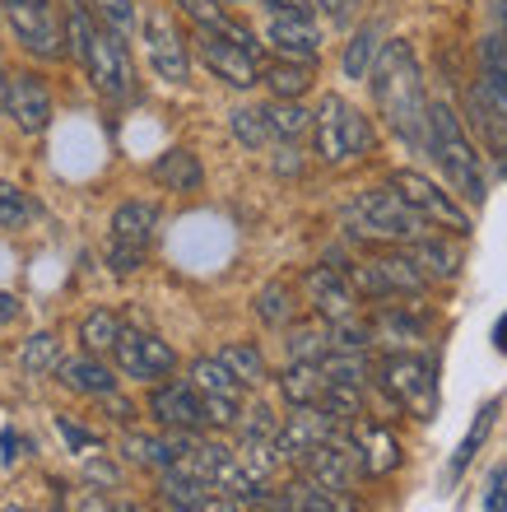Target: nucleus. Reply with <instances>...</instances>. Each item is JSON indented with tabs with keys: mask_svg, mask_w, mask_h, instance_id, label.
I'll return each instance as SVG.
<instances>
[{
	"mask_svg": "<svg viewBox=\"0 0 507 512\" xmlns=\"http://www.w3.org/2000/svg\"><path fill=\"white\" fill-rule=\"evenodd\" d=\"M368 84H373L382 122L401 135L405 145L424 149L428 98H424V70H419V61H414L410 42H382L373 70H368Z\"/></svg>",
	"mask_w": 507,
	"mask_h": 512,
	"instance_id": "nucleus-1",
	"label": "nucleus"
},
{
	"mask_svg": "<svg viewBox=\"0 0 507 512\" xmlns=\"http://www.w3.org/2000/svg\"><path fill=\"white\" fill-rule=\"evenodd\" d=\"M424 149L433 154L447 182L456 187V196H466L470 205H484L489 196V177H484V159L475 154L470 145L466 126L456 117L447 103H428V117H424Z\"/></svg>",
	"mask_w": 507,
	"mask_h": 512,
	"instance_id": "nucleus-2",
	"label": "nucleus"
},
{
	"mask_svg": "<svg viewBox=\"0 0 507 512\" xmlns=\"http://www.w3.org/2000/svg\"><path fill=\"white\" fill-rule=\"evenodd\" d=\"M340 219H345L349 238H363V243H396V247H405V243H419V238L433 233V224H428L424 215H414L410 205H405L391 187L359 191V196L340 210Z\"/></svg>",
	"mask_w": 507,
	"mask_h": 512,
	"instance_id": "nucleus-3",
	"label": "nucleus"
},
{
	"mask_svg": "<svg viewBox=\"0 0 507 512\" xmlns=\"http://www.w3.org/2000/svg\"><path fill=\"white\" fill-rule=\"evenodd\" d=\"M312 140H317V159L326 168H345V163L368 159L377 145L373 122L340 94H326L317 103V112H312Z\"/></svg>",
	"mask_w": 507,
	"mask_h": 512,
	"instance_id": "nucleus-4",
	"label": "nucleus"
},
{
	"mask_svg": "<svg viewBox=\"0 0 507 512\" xmlns=\"http://www.w3.org/2000/svg\"><path fill=\"white\" fill-rule=\"evenodd\" d=\"M159 229V205L154 201H121L107 224V270L112 275H135L145 266L149 243Z\"/></svg>",
	"mask_w": 507,
	"mask_h": 512,
	"instance_id": "nucleus-5",
	"label": "nucleus"
},
{
	"mask_svg": "<svg viewBox=\"0 0 507 512\" xmlns=\"http://www.w3.org/2000/svg\"><path fill=\"white\" fill-rule=\"evenodd\" d=\"M377 382L391 405H405L414 419H438V387H433V364L414 350H396L377 364Z\"/></svg>",
	"mask_w": 507,
	"mask_h": 512,
	"instance_id": "nucleus-6",
	"label": "nucleus"
},
{
	"mask_svg": "<svg viewBox=\"0 0 507 512\" xmlns=\"http://www.w3.org/2000/svg\"><path fill=\"white\" fill-rule=\"evenodd\" d=\"M84 75H89V84H94L103 98H112V103H126V98H135V61H131V47H126V38H117L112 28L94 24V33H89V47H84L80 56Z\"/></svg>",
	"mask_w": 507,
	"mask_h": 512,
	"instance_id": "nucleus-7",
	"label": "nucleus"
},
{
	"mask_svg": "<svg viewBox=\"0 0 507 512\" xmlns=\"http://www.w3.org/2000/svg\"><path fill=\"white\" fill-rule=\"evenodd\" d=\"M0 14L10 24L14 42L38 61H61L66 56V33H61V10L52 0H0Z\"/></svg>",
	"mask_w": 507,
	"mask_h": 512,
	"instance_id": "nucleus-8",
	"label": "nucleus"
},
{
	"mask_svg": "<svg viewBox=\"0 0 507 512\" xmlns=\"http://www.w3.org/2000/svg\"><path fill=\"white\" fill-rule=\"evenodd\" d=\"M387 187L401 196L405 205H410L414 215H424L433 229H447L452 238H466L470 233V215H466V205H456L452 191H442L433 177L424 173H414V168H401V173H391L387 177Z\"/></svg>",
	"mask_w": 507,
	"mask_h": 512,
	"instance_id": "nucleus-9",
	"label": "nucleus"
},
{
	"mask_svg": "<svg viewBox=\"0 0 507 512\" xmlns=\"http://www.w3.org/2000/svg\"><path fill=\"white\" fill-rule=\"evenodd\" d=\"M140 38H145V52H149V66L159 75L163 84H187L191 80V56H187V38L177 19L163 5H149L145 19H140Z\"/></svg>",
	"mask_w": 507,
	"mask_h": 512,
	"instance_id": "nucleus-10",
	"label": "nucleus"
},
{
	"mask_svg": "<svg viewBox=\"0 0 507 512\" xmlns=\"http://www.w3.org/2000/svg\"><path fill=\"white\" fill-rule=\"evenodd\" d=\"M349 289L363 294V298H414V294H424L428 289V280L410 266V256L396 252V256L359 261V266L349 270Z\"/></svg>",
	"mask_w": 507,
	"mask_h": 512,
	"instance_id": "nucleus-11",
	"label": "nucleus"
},
{
	"mask_svg": "<svg viewBox=\"0 0 507 512\" xmlns=\"http://www.w3.org/2000/svg\"><path fill=\"white\" fill-rule=\"evenodd\" d=\"M112 354H117V368L126 373V378L149 382V387L163 382V378H173V368H177V350L168 345V340L149 336V331H126V326H121Z\"/></svg>",
	"mask_w": 507,
	"mask_h": 512,
	"instance_id": "nucleus-12",
	"label": "nucleus"
},
{
	"mask_svg": "<svg viewBox=\"0 0 507 512\" xmlns=\"http://www.w3.org/2000/svg\"><path fill=\"white\" fill-rule=\"evenodd\" d=\"M298 466H303L307 480H317L326 494H345V489L354 485V475H359V443H354L345 429H335L331 438L312 447Z\"/></svg>",
	"mask_w": 507,
	"mask_h": 512,
	"instance_id": "nucleus-13",
	"label": "nucleus"
},
{
	"mask_svg": "<svg viewBox=\"0 0 507 512\" xmlns=\"http://www.w3.org/2000/svg\"><path fill=\"white\" fill-rule=\"evenodd\" d=\"M196 52H201V61L214 70V80H224L228 89H252V84H261V56L247 52L242 42L224 38V33L196 28Z\"/></svg>",
	"mask_w": 507,
	"mask_h": 512,
	"instance_id": "nucleus-14",
	"label": "nucleus"
},
{
	"mask_svg": "<svg viewBox=\"0 0 507 512\" xmlns=\"http://www.w3.org/2000/svg\"><path fill=\"white\" fill-rule=\"evenodd\" d=\"M266 42L275 47V56H284V61H312V66H317L326 33H321L317 14L275 10V14H266Z\"/></svg>",
	"mask_w": 507,
	"mask_h": 512,
	"instance_id": "nucleus-15",
	"label": "nucleus"
},
{
	"mask_svg": "<svg viewBox=\"0 0 507 512\" xmlns=\"http://www.w3.org/2000/svg\"><path fill=\"white\" fill-rule=\"evenodd\" d=\"M149 415L173 433H201L205 429V401L187 378H163L149 391Z\"/></svg>",
	"mask_w": 507,
	"mask_h": 512,
	"instance_id": "nucleus-16",
	"label": "nucleus"
},
{
	"mask_svg": "<svg viewBox=\"0 0 507 512\" xmlns=\"http://www.w3.org/2000/svg\"><path fill=\"white\" fill-rule=\"evenodd\" d=\"M5 112L24 135H42L52 126V89L38 70H19L5 84Z\"/></svg>",
	"mask_w": 507,
	"mask_h": 512,
	"instance_id": "nucleus-17",
	"label": "nucleus"
},
{
	"mask_svg": "<svg viewBox=\"0 0 507 512\" xmlns=\"http://www.w3.org/2000/svg\"><path fill=\"white\" fill-rule=\"evenodd\" d=\"M335 429H345V424H335L321 405H294V415L280 424V433H275V452H280V461H303L307 452L317 443H326Z\"/></svg>",
	"mask_w": 507,
	"mask_h": 512,
	"instance_id": "nucleus-18",
	"label": "nucleus"
},
{
	"mask_svg": "<svg viewBox=\"0 0 507 512\" xmlns=\"http://www.w3.org/2000/svg\"><path fill=\"white\" fill-rule=\"evenodd\" d=\"M191 438H196V433H173L168 429V438H163V433L126 429L121 433V457L131 461V466H145V471H168V466L191 447Z\"/></svg>",
	"mask_w": 507,
	"mask_h": 512,
	"instance_id": "nucleus-19",
	"label": "nucleus"
},
{
	"mask_svg": "<svg viewBox=\"0 0 507 512\" xmlns=\"http://www.w3.org/2000/svg\"><path fill=\"white\" fill-rule=\"evenodd\" d=\"M303 289H307V303H312L317 317H326V322L354 317V289H349V280L335 266H312L303 275Z\"/></svg>",
	"mask_w": 507,
	"mask_h": 512,
	"instance_id": "nucleus-20",
	"label": "nucleus"
},
{
	"mask_svg": "<svg viewBox=\"0 0 507 512\" xmlns=\"http://www.w3.org/2000/svg\"><path fill=\"white\" fill-rule=\"evenodd\" d=\"M56 382L75 396H107V391H117V373L98 359V354H75V359H61L56 364Z\"/></svg>",
	"mask_w": 507,
	"mask_h": 512,
	"instance_id": "nucleus-21",
	"label": "nucleus"
},
{
	"mask_svg": "<svg viewBox=\"0 0 507 512\" xmlns=\"http://www.w3.org/2000/svg\"><path fill=\"white\" fill-rule=\"evenodd\" d=\"M368 336H373V345H387L391 354L396 350H419V340H424V317L391 303V308H382L373 322H368Z\"/></svg>",
	"mask_w": 507,
	"mask_h": 512,
	"instance_id": "nucleus-22",
	"label": "nucleus"
},
{
	"mask_svg": "<svg viewBox=\"0 0 507 512\" xmlns=\"http://www.w3.org/2000/svg\"><path fill=\"white\" fill-rule=\"evenodd\" d=\"M405 256L424 280H456L461 275V247L438 238V233H428L419 243H405Z\"/></svg>",
	"mask_w": 507,
	"mask_h": 512,
	"instance_id": "nucleus-23",
	"label": "nucleus"
},
{
	"mask_svg": "<svg viewBox=\"0 0 507 512\" xmlns=\"http://www.w3.org/2000/svg\"><path fill=\"white\" fill-rule=\"evenodd\" d=\"M354 443H359V471L363 475H391L401 466V443H396V433L387 424H363L354 433Z\"/></svg>",
	"mask_w": 507,
	"mask_h": 512,
	"instance_id": "nucleus-24",
	"label": "nucleus"
},
{
	"mask_svg": "<svg viewBox=\"0 0 507 512\" xmlns=\"http://www.w3.org/2000/svg\"><path fill=\"white\" fill-rule=\"evenodd\" d=\"M149 177H154L159 187L177 191V196H191V191L205 187V168H201V159H196L191 149H168V154L149 168Z\"/></svg>",
	"mask_w": 507,
	"mask_h": 512,
	"instance_id": "nucleus-25",
	"label": "nucleus"
},
{
	"mask_svg": "<svg viewBox=\"0 0 507 512\" xmlns=\"http://www.w3.org/2000/svg\"><path fill=\"white\" fill-rule=\"evenodd\" d=\"M159 499L173 512H201L205 499H210V485H205L201 475H191L187 466L173 461L168 471H159Z\"/></svg>",
	"mask_w": 507,
	"mask_h": 512,
	"instance_id": "nucleus-26",
	"label": "nucleus"
},
{
	"mask_svg": "<svg viewBox=\"0 0 507 512\" xmlns=\"http://www.w3.org/2000/svg\"><path fill=\"white\" fill-rule=\"evenodd\" d=\"M261 117H266V126H270V140H284V145L312 135V112H307L298 98H275V103L261 108Z\"/></svg>",
	"mask_w": 507,
	"mask_h": 512,
	"instance_id": "nucleus-27",
	"label": "nucleus"
},
{
	"mask_svg": "<svg viewBox=\"0 0 507 512\" xmlns=\"http://www.w3.org/2000/svg\"><path fill=\"white\" fill-rule=\"evenodd\" d=\"M261 80H266V89L275 98H303L307 89H312V80H317V70H312V61H270L266 70H261Z\"/></svg>",
	"mask_w": 507,
	"mask_h": 512,
	"instance_id": "nucleus-28",
	"label": "nucleus"
},
{
	"mask_svg": "<svg viewBox=\"0 0 507 512\" xmlns=\"http://www.w3.org/2000/svg\"><path fill=\"white\" fill-rule=\"evenodd\" d=\"M214 359H219L242 387H261V382H266V359H261V350H256L252 340H228Z\"/></svg>",
	"mask_w": 507,
	"mask_h": 512,
	"instance_id": "nucleus-29",
	"label": "nucleus"
},
{
	"mask_svg": "<svg viewBox=\"0 0 507 512\" xmlns=\"http://www.w3.org/2000/svg\"><path fill=\"white\" fill-rule=\"evenodd\" d=\"M321 391H326V373L321 364H289L280 378V396L289 405H317Z\"/></svg>",
	"mask_w": 507,
	"mask_h": 512,
	"instance_id": "nucleus-30",
	"label": "nucleus"
},
{
	"mask_svg": "<svg viewBox=\"0 0 507 512\" xmlns=\"http://www.w3.org/2000/svg\"><path fill=\"white\" fill-rule=\"evenodd\" d=\"M326 382H340V387H368L373 382V364H368V354H345V350H326L317 359Z\"/></svg>",
	"mask_w": 507,
	"mask_h": 512,
	"instance_id": "nucleus-31",
	"label": "nucleus"
},
{
	"mask_svg": "<svg viewBox=\"0 0 507 512\" xmlns=\"http://www.w3.org/2000/svg\"><path fill=\"white\" fill-rule=\"evenodd\" d=\"M377 47H382V24L354 28V38H349V47H345V61H340L349 80H368V70H373V61H377Z\"/></svg>",
	"mask_w": 507,
	"mask_h": 512,
	"instance_id": "nucleus-32",
	"label": "nucleus"
},
{
	"mask_svg": "<svg viewBox=\"0 0 507 512\" xmlns=\"http://www.w3.org/2000/svg\"><path fill=\"white\" fill-rule=\"evenodd\" d=\"M233 457H238V466L252 475L256 485H266L270 475L280 471V452H275V438H242Z\"/></svg>",
	"mask_w": 507,
	"mask_h": 512,
	"instance_id": "nucleus-33",
	"label": "nucleus"
},
{
	"mask_svg": "<svg viewBox=\"0 0 507 512\" xmlns=\"http://www.w3.org/2000/svg\"><path fill=\"white\" fill-rule=\"evenodd\" d=\"M56 364H61V340H56L52 331H38V336L24 340L19 368H24L28 378H47V373H56Z\"/></svg>",
	"mask_w": 507,
	"mask_h": 512,
	"instance_id": "nucleus-34",
	"label": "nucleus"
},
{
	"mask_svg": "<svg viewBox=\"0 0 507 512\" xmlns=\"http://www.w3.org/2000/svg\"><path fill=\"white\" fill-rule=\"evenodd\" d=\"M256 317H261L270 331H284V326H294L298 303H294V294H289V284H266V289L256 294Z\"/></svg>",
	"mask_w": 507,
	"mask_h": 512,
	"instance_id": "nucleus-35",
	"label": "nucleus"
},
{
	"mask_svg": "<svg viewBox=\"0 0 507 512\" xmlns=\"http://www.w3.org/2000/svg\"><path fill=\"white\" fill-rule=\"evenodd\" d=\"M191 387L201 391V396H238L242 401V382L233 378V373H228L224 364H219V359H196V364H191Z\"/></svg>",
	"mask_w": 507,
	"mask_h": 512,
	"instance_id": "nucleus-36",
	"label": "nucleus"
},
{
	"mask_svg": "<svg viewBox=\"0 0 507 512\" xmlns=\"http://www.w3.org/2000/svg\"><path fill=\"white\" fill-rule=\"evenodd\" d=\"M121 336V317L117 312H107V308H94L89 317L80 322V345L84 354H107L112 345H117Z\"/></svg>",
	"mask_w": 507,
	"mask_h": 512,
	"instance_id": "nucleus-37",
	"label": "nucleus"
},
{
	"mask_svg": "<svg viewBox=\"0 0 507 512\" xmlns=\"http://www.w3.org/2000/svg\"><path fill=\"white\" fill-rule=\"evenodd\" d=\"M289 340H284V350H289V364H317L321 354L331 350V336H326V326H284Z\"/></svg>",
	"mask_w": 507,
	"mask_h": 512,
	"instance_id": "nucleus-38",
	"label": "nucleus"
},
{
	"mask_svg": "<svg viewBox=\"0 0 507 512\" xmlns=\"http://www.w3.org/2000/svg\"><path fill=\"white\" fill-rule=\"evenodd\" d=\"M33 215H38V205L28 201V191L14 187V182H0V229L19 233L33 224Z\"/></svg>",
	"mask_w": 507,
	"mask_h": 512,
	"instance_id": "nucleus-39",
	"label": "nucleus"
},
{
	"mask_svg": "<svg viewBox=\"0 0 507 512\" xmlns=\"http://www.w3.org/2000/svg\"><path fill=\"white\" fill-rule=\"evenodd\" d=\"M494 415H498V405H494V401H489V405H484V410H480V415H475V424H470V433H466V438H461V447H456L452 466H447V475H452V480H456V475H461V471H466L470 461H475V452H480V443H484V438H489V429H494Z\"/></svg>",
	"mask_w": 507,
	"mask_h": 512,
	"instance_id": "nucleus-40",
	"label": "nucleus"
},
{
	"mask_svg": "<svg viewBox=\"0 0 507 512\" xmlns=\"http://www.w3.org/2000/svg\"><path fill=\"white\" fill-rule=\"evenodd\" d=\"M89 10H94V19L103 28H112L117 38L131 42V33L140 28V14H135L131 0H89Z\"/></svg>",
	"mask_w": 507,
	"mask_h": 512,
	"instance_id": "nucleus-41",
	"label": "nucleus"
},
{
	"mask_svg": "<svg viewBox=\"0 0 507 512\" xmlns=\"http://www.w3.org/2000/svg\"><path fill=\"white\" fill-rule=\"evenodd\" d=\"M228 131L238 135L242 149H266L270 145V126L261 117V108H233L228 112Z\"/></svg>",
	"mask_w": 507,
	"mask_h": 512,
	"instance_id": "nucleus-42",
	"label": "nucleus"
},
{
	"mask_svg": "<svg viewBox=\"0 0 507 512\" xmlns=\"http://www.w3.org/2000/svg\"><path fill=\"white\" fill-rule=\"evenodd\" d=\"M326 336H331V350H345V354H368L373 350L368 322H359V317H340V322H331L326 326Z\"/></svg>",
	"mask_w": 507,
	"mask_h": 512,
	"instance_id": "nucleus-43",
	"label": "nucleus"
},
{
	"mask_svg": "<svg viewBox=\"0 0 507 512\" xmlns=\"http://www.w3.org/2000/svg\"><path fill=\"white\" fill-rule=\"evenodd\" d=\"M238 433L242 438H275V433H280V415H275L266 401H256L238 415Z\"/></svg>",
	"mask_w": 507,
	"mask_h": 512,
	"instance_id": "nucleus-44",
	"label": "nucleus"
},
{
	"mask_svg": "<svg viewBox=\"0 0 507 512\" xmlns=\"http://www.w3.org/2000/svg\"><path fill=\"white\" fill-rule=\"evenodd\" d=\"M56 429H61V438L70 443V452L75 457H89V452H103V438H98L94 429H84V424H75V419H56Z\"/></svg>",
	"mask_w": 507,
	"mask_h": 512,
	"instance_id": "nucleus-45",
	"label": "nucleus"
},
{
	"mask_svg": "<svg viewBox=\"0 0 507 512\" xmlns=\"http://www.w3.org/2000/svg\"><path fill=\"white\" fill-rule=\"evenodd\" d=\"M84 480H89L94 489H117L121 485V471L103 457V452H89V457H84Z\"/></svg>",
	"mask_w": 507,
	"mask_h": 512,
	"instance_id": "nucleus-46",
	"label": "nucleus"
},
{
	"mask_svg": "<svg viewBox=\"0 0 507 512\" xmlns=\"http://www.w3.org/2000/svg\"><path fill=\"white\" fill-rule=\"evenodd\" d=\"M61 512H112V503L103 499V489L89 485V489H70L66 508H61Z\"/></svg>",
	"mask_w": 507,
	"mask_h": 512,
	"instance_id": "nucleus-47",
	"label": "nucleus"
},
{
	"mask_svg": "<svg viewBox=\"0 0 507 512\" xmlns=\"http://www.w3.org/2000/svg\"><path fill=\"white\" fill-rule=\"evenodd\" d=\"M484 512H507V466L489 475V494H484Z\"/></svg>",
	"mask_w": 507,
	"mask_h": 512,
	"instance_id": "nucleus-48",
	"label": "nucleus"
},
{
	"mask_svg": "<svg viewBox=\"0 0 507 512\" xmlns=\"http://www.w3.org/2000/svg\"><path fill=\"white\" fill-rule=\"evenodd\" d=\"M103 401V415L112 419V424H131L135 419V405L126 401V396H117V391H107V396H98Z\"/></svg>",
	"mask_w": 507,
	"mask_h": 512,
	"instance_id": "nucleus-49",
	"label": "nucleus"
},
{
	"mask_svg": "<svg viewBox=\"0 0 507 512\" xmlns=\"http://www.w3.org/2000/svg\"><path fill=\"white\" fill-rule=\"evenodd\" d=\"M331 512H373V508H368L359 494H349L345 489V494H331Z\"/></svg>",
	"mask_w": 507,
	"mask_h": 512,
	"instance_id": "nucleus-50",
	"label": "nucleus"
},
{
	"mask_svg": "<svg viewBox=\"0 0 507 512\" xmlns=\"http://www.w3.org/2000/svg\"><path fill=\"white\" fill-rule=\"evenodd\" d=\"M19 312H24V303H19V298H14V294H0V322H14Z\"/></svg>",
	"mask_w": 507,
	"mask_h": 512,
	"instance_id": "nucleus-51",
	"label": "nucleus"
},
{
	"mask_svg": "<svg viewBox=\"0 0 507 512\" xmlns=\"http://www.w3.org/2000/svg\"><path fill=\"white\" fill-rule=\"evenodd\" d=\"M201 512H242V508H238V503H233V499H224V494H219V499H214V494H210Z\"/></svg>",
	"mask_w": 507,
	"mask_h": 512,
	"instance_id": "nucleus-52",
	"label": "nucleus"
},
{
	"mask_svg": "<svg viewBox=\"0 0 507 512\" xmlns=\"http://www.w3.org/2000/svg\"><path fill=\"white\" fill-rule=\"evenodd\" d=\"M494 350H498V354H507V312L498 317V326H494Z\"/></svg>",
	"mask_w": 507,
	"mask_h": 512,
	"instance_id": "nucleus-53",
	"label": "nucleus"
},
{
	"mask_svg": "<svg viewBox=\"0 0 507 512\" xmlns=\"http://www.w3.org/2000/svg\"><path fill=\"white\" fill-rule=\"evenodd\" d=\"M5 84H10V75H5V61H0V108H5Z\"/></svg>",
	"mask_w": 507,
	"mask_h": 512,
	"instance_id": "nucleus-54",
	"label": "nucleus"
},
{
	"mask_svg": "<svg viewBox=\"0 0 507 512\" xmlns=\"http://www.w3.org/2000/svg\"><path fill=\"white\" fill-rule=\"evenodd\" d=\"M494 159H498V173H503V177H507V145H503V149H498Z\"/></svg>",
	"mask_w": 507,
	"mask_h": 512,
	"instance_id": "nucleus-55",
	"label": "nucleus"
},
{
	"mask_svg": "<svg viewBox=\"0 0 507 512\" xmlns=\"http://www.w3.org/2000/svg\"><path fill=\"white\" fill-rule=\"evenodd\" d=\"M0 512H33V508H24V503H5Z\"/></svg>",
	"mask_w": 507,
	"mask_h": 512,
	"instance_id": "nucleus-56",
	"label": "nucleus"
},
{
	"mask_svg": "<svg viewBox=\"0 0 507 512\" xmlns=\"http://www.w3.org/2000/svg\"><path fill=\"white\" fill-rule=\"evenodd\" d=\"M224 5H242V0H224Z\"/></svg>",
	"mask_w": 507,
	"mask_h": 512,
	"instance_id": "nucleus-57",
	"label": "nucleus"
}]
</instances>
